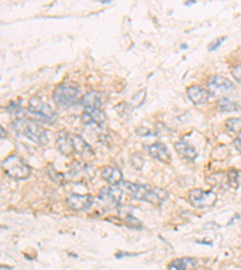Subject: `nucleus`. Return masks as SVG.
<instances>
[{
  "label": "nucleus",
  "mask_w": 241,
  "mask_h": 270,
  "mask_svg": "<svg viewBox=\"0 0 241 270\" xmlns=\"http://www.w3.org/2000/svg\"><path fill=\"white\" fill-rule=\"evenodd\" d=\"M56 144L58 150L62 152L63 155H65V156H70V155H72V152H74V149H72L70 142V135H69V133L65 132L58 133Z\"/></svg>",
  "instance_id": "16"
},
{
  "label": "nucleus",
  "mask_w": 241,
  "mask_h": 270,
  "mask_svg": "<svg viewBox=\"0 0 241 270\" xmlns=\"http://www.w3.org/2000/svg\"><path fill=\"white\" fill-rule=\"evenodd\" d=\"M101 178L106 180L111 186H118L123 182L122 171L115 166L104 167L101 171Z\"/></svg>",
  "instance_id": "11"
},
{
  "label": "nucleus",
  "mask_w": 241,
  "mask_h": 270,
  "mask_svg": "<svg viewBox=\"0 0 241 270\" xmlns=\"http://www.w3.org/2000/svg\"><path fill=\"white\" fill-rule=\"evenodd\" d=\"M231 74H233V76L237 79V81L241 82V65L235 66V68L231 70Z\"/></svg>",
  "instance_id": "24"
},
{
  "label": "nucleus",
  "mask_w": 241,
  "mask_h": 270,
  "mask_svg": "<svg viewBox=\"0 0 241 270\" xmlns=\"http://www.w3.org/2000/svg\"><path fill=\"white\" fill-rule=\"evenodd\" d=\"M136 132H138L140 136H150V135H152V132L150 131V130L146 129V128L138 129V130H136Z\"/></svg>",
  "instance_id": "25"
},
{
  "label": "nucleus",
  "mask_w": 241,
  "mask_h": 270,
  "mask_svg": "<svg viewBox=\"0 0 241 270\" xmlns=\"http://www.w3.org/2000/svg\"><path fill=\"white\" fill-rule=\"evenodd\" d=\"M53 100L58 107L70 108L78 103L82 97H80L78 89L71 87V85L60 84L53 91Z\"/></svg>",
  "instance_id": "3"
},
{
  "label": "nucleus",
  "mask_w": 241,
  "mask_h": 270,
  "mask_svg": "<svg viewBox=\"0 0 241 270\" xmlns=\"http://www.w3.org/2000/svg\"><path fill=\"white\" fill-rule=\"evenodd\" d=\"M66 205L74 211H82L88 209L93 204V197L91 195H70L66 198Z\"/></svg>",
  "instance_id": "9"
},
{
  "label": "nucleus",
  "mask_w": 241,
  "mask_h": 270,
  "mask_svg": "<svg viewBox=\"0 0 241 270\" xmlns=\"http://www.w3.org/2000/svg\"><path fill=\"white\" fill-rule=\"evenodd\" d=\"M69 135H70V142H71L72 149H74L75 154L81 155V156H85V155H91V154L93 155V151H92L91 147L85 142L84 138L77 135H71V133H69Z\"/></svg>",
  "instance_id": "15"
},
{
  "label": "nucleus",
  "mask_w": 241,
  "mask_h": 270,
  "mask_svg": "<svg viewBox=\"0 0 241 270\" xmlns=\"http://www.w3.org/2000/svg\"><path fill=\"white\" fill-rule=\"evenodd\" d=\"M228 178V185L237 187L239 186V172L236 170H230L229 172L227 173Z\"/></svg>",
  "instance_id": "22"
},
{
  "label": "nucleus",
  "mask_w": 241,
  "mask_h": 270,
  "mask_svg": "<svg viewBox=\"0 0 241 270\" xmlns=\"http://www.w3.org/2000/svg\"><path fill=\"white\" fill-rule=\"evenodd\" d=\"M175 149L176 151L182 156L183 158L188 161L195 160L196 156H198V152L194 148L192 147L189 143H187L186 141H179L175 143Z\"/></svg>",
  "instance_id": "17"
},
{
  "label": "nucleus",
  "mask_w": 241,
  "mask_h": 270,
  "mask_svg": "<svg viewBox=\"0 0 241 270\" xmlns=\"http://www.w3.org/2000/svg\"><path fill=\"white\" fill-rule=\"evenodd\" d=\"M81 103L84 108H96L101 110V106L104 104L103 94L99 91H88L82 96Z\"/></svg>",
  "instance_id": "12"
},
{
  "label": "nucleus",
  "mask_w": 241,
  "mask_h": 270,
  "mask_svg": "<svg viewBox=\"0 0 241 270\" xmlns=\"http://www.w3.org/2000/svg\"><path fill=\"white\" fill-rule=\"evenodd\" d=\"M11 129L20 136H24L30 141L39 145H45L49 142L47 131L44 128L37 125L36 123L31 122L29 119L18 118L11 124Z\"/></svg>",
  "instance_id": "1"
},
{
  "label": "nucleus",
  "mask_w": 241,
  "mask_h": 270,
  "mask_svg": "<svg viewBox=\"0 0 241 270\" xmlns=\"http://www.w3.org/2000/svg\"><path fill=\"white\" fill-rule=\"evenodd\" d=\"M3 171L10 178L17 180L27 179L30 176L31 170L25 162L17 155H10L2 164Z\"/></svg>",
  "instance_id": "2"
},
{
  "label": "nucleus",
  "mask_w": 241,
  "mask_h": 270,
  "mask_svg": "<svg viewBox=\"0 0 241 270\" xmlns=\"http://www.w3.org/2000/svg\"><path fill=\"white\" fill-rule=\"evenodd\" d=\"M168 198V192L164 189H159V187H151L150 192H148L146 201L151 203L153 205H160L166 199Z\"/></svg>",
  "instance_id": "18"
},
{
  "label": "nucleus",
  "mask_w": 241,
  "mask_h": 270,
  "mask_svg": "<svg viewBox=\"0 0 241 270\" xmlns=\"http://www.w3.org/2000/svg\"><path fill=\"white\" fill-rule=\"evenodd\" d=\"M234 84L229 79L222 77V76H212L208 81V91L210 95L218 96V95L226 93L228 90H231Z\"/></svg>",
  "instance_id": "7"
},
{
  "label": "nucleus",
  "mask_w": 241,
  "mask_h": 270,
  "mask_svg": "<svg viewBox=\"0 0 241 270\" xmlns=\"http://www.w3.org/2000/svg\"><path fill=\"white\" fill-rule=\"evenodd\" d=\"M217 106L218 110L222 111V112H234V111H237V103L228 97H221L217 101Z\"/></svg>",
  "instance_id": "20"
},
{
  "label": "nucleus",
  "mask_w": 241,
  "mask_h": 270,
  "mask_svg": "<svg viewBox=\"0 0 241 270\" xmlns=\"http://www.w3.org/2000/svg\"><path fill=\"white\" fill-rule=\"evenodd\" d=\"M224 40H226V37H221V39L215 40L214 42H211L210 44H209V50H215V49H217L218 47H220L221 44L224 42Z\"/></svg>",
  "instance_id": "23"
},
{
  "label": "nucleus",
  "mask_w": 241,
  "mask_h": 270,
  "mask_svg": "<svg viewBox=\"0 0 241 270\" xmlns=\"http://www.w3.org/2000/svg\"><path fill=\"white\" fill-rule=\"evenodd\" d=\"M27 112L33 116V118L39 122L50 123L56 118V112L51 108L49 104L40 100L39 97H31L29 101V107Z\"/></svg>",
  "instance_id": "4"
},
{
  "label": "nucleus",
  "mask_w": 241,
  "mask_h": 270,
  "mask_svg": "<svg viewBox=\"0 0 241 270\" xmlns=\"http://www.w3.org/2000/svg\"><path fill=\"white\" fill-rule=\"evenodd\" d=\"M119 186H122L123 191H126L129 196L135 199H139V201H146V197H147L151 190V186L131 182H122Z\"/></svg>",
  "instance_id": "8"
},
{
  "label": "nucleus",
  "mask_w": 241,
  "mask_h": 270,
  "mask_svg": "<svg viewBox=\"0 0 241 270\" xmlns=\"http://www.w3.org/2000/svg\"><path fill=\"white\" fill-rule=\"evenodd\" d=\"M226 128L233 133H241V118H230L226 122Z\"/></svg>",
  "instance_id": "21"
},
{
  "label": "nucleus",
  "mask_w": 241,
  "mask_h": 270,
  "mask_svg": "<svg viewBox=\"0 0 241 270\" xmlns=\"http://www.w3.org/2000/svg\"><path fill=\"white\" fill-rule=\"evenodd\" d=\"M123 197V190L118 186L103 187L99 192V199L103 205L107 208H116L120 204Z\"/></svg>",
  "instance_id": "6"
},
{
  "label": "nucleus",
  "mask_w": 241,
  "mask_h": 270,
  "mask_svg": "<svg viewBox=\"0 0 241 270\" xmlns=\"http://www.w3.org/2000/svg\"><path fill=\"white\" fill-rule=\"evenodd\" d=\"M198 265L195 259L193 258H181L175 259L169 264V270H194Z\"/></svg>",
  "instance_id": "19"
},
{
  "label": "nucleus",
  "mask_w": 241,
  "mask_h": 270,
  "mask_svg": "<svg viewBox=\"0 0 241 270\" xmlns=\"http://www.w3.org/2000/svg\"><path fill=\"white\" fill-rule=\"evenodd\" d=\"M234 145H235L236 150L241 152V135L239 136V137L235 138V141H234Z\"/></svg>",
  "instance_id": "26"
},
{
  "label": "nucleus",
  "mask_w": 241,
  "mask_h": 270,
  "mask_svg": "<svg viewBox=\"0 0 241 270\" xmlns=\"http://www.w3.org/2000/svg\"><path fill=\"white\" fill-rule=\"evenodd\" d=\"M146 150L153 158H157L162 162H170V154L168 148L162 143H154V144L146 147Z\"/></svg>",
  "instance_id": "14"
},
{
  "label": "nucleus",
  "mask_w": 241,
  "mask_h": 270,
  "mask_svg": "<svg viewBox=\"0 0 241 270\" xmlns=\"http://www.w3.org/2000/svg\"><path fill=\"white\" fill-rule=\"evenodd\" d=\"M106 120L105 113L101 110L96 108H84V113L81 116V122L86 125L101 126Z\"/></svg>",
  "instance_id": "10"
},
{
  "label": "nucleus",
  "mask_w": 241,
  "mask_h": 270,
  "mask_svg": "<svg viewBox=\"0 0 241 270\" xmlns=\"http://www.w3.org/2000/svg\"><path fill=\"white\" fill-rule=\"evenodd\" d=\"M189 203L195 208H209L217 202V193L214 191H204L202 189H193L188 193Z\"/></svg>",
  "instance_id": "5"
},
{
  "label": "nucleus",
  "mask_w": 241,
  "mask_h": 270,
  "mask_svg": "<svg viewBox=\"0 0 241 270\" xmlns=\"http://www.w3.org/2000/svg\"><path fill=\"white\" fill-rule=\"evenodd\" d=\"M187 96L194 104H203L208 102L210 94L206 89L199 87V85H192L187 89Z\"/></svg>",
  "instance_id": "13"
}]
</instances>
